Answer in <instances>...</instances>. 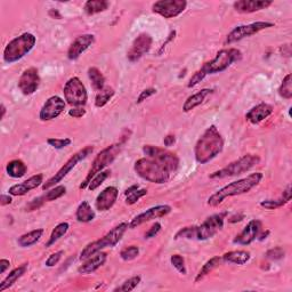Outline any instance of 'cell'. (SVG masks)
Segmentation results:
<instances>
[{
  "instance_id": "5",
  "label": "cell",
  "mask_w": 292,
  "mask_h": 292,
  "mask_svg": "<svg viewBox=\"0 0 292 292\" xmlns=\"http://www.w3.org/2000/svg\"><path fill=\"white\" fill-rule=\"evenodd\" d=\"M134 170L141 178L154 184H164L170 178V172L167 169L148 157L137 160Z\"/></svg>"
},
{
  "instance_id": "10",
  "label": "cell",
  "mask_w": 292,
  "mask_h": 292,
  "mask_svg": "<svg viewBox=\"0 0 292 292\" xmlns=\"http://www.w3.org/2000/svg\"><path fill=\"white\" fill-rule=\"evenodd\" d=\"M143 153L156 163L162 165L163 168L167 169L169 172L176 171L179 167V159L175 153H171L167 149L157 147L153 145H145L143 146Z\"/></svg>"
},
{
  "instance_id": "31",
  "label": "cell",
  "mask_w": 292,
  "mask_h": 292,
  "mask_svg": "<svg viewBox=\"0 0 292 292\" xmlns=\"http://www.w3.org/2000/svg\"><path fill=\"white\" fill-rule=\"evenodd\" d=\"M6 170L11 178H22L27 171V167L21 160H13L7 164Z\"/></svg>"
},
{
  "instance_id": "45",
  "label": "cell",
  "mask_w": 292,
  "mask_h": 292,
  "mask_svg": "<svg viewBox=\"0 0 292 292\" xmlns=\"http://www.w3.org/2000/svg\"><path fill=\"white\" fill-rule=\"evenodd\" d=\"M47 143H48L50 146H53L54 148L56 149H62L69 146L72 141L70 138H48L47 140Z\"/></svg>"
},
{
  "instance_id": "43",
  "label": "cell",
  "mask_w": 292,
  "mask_h": 292,
  "mask_svg": "<svg viewBox=\"0 0 292 292\" xmlns=\"http://www.w3.org/2000/svg\"><path fill=\"white\" fill-rule=\"evenodd\" d=\"M138 255H140V249H138V247L136 246L126 247L120 251V257L126 260V262L135 259Z\"/></svg>"
},
{
  "instance_id": "49",
  "label": "cell",
  "mask_w": 292,
  "mask_h": 292,
  "mask_svg": "<svg viewBox=\"0 0 292 292\" xmlns=\"http://www.w3.org/2000/svg\"><path fill=\"white\" fill-rule=\"evenodd\" d=\"M63 255H64V251H63V250H60V251L55 252V254L50 255L49 257L47 258V260H46V266L53 267L55 265H57L58 262H60V260H61Z\"/></svg>"
},
{
  "instance_id": "14",
  "label": "cell",
  "mask_w": 292,
  "mask_h": 292,
  "mask_svg": "<svg viewBox=\"0 0 292 292\" xmlns=\"http://www.w3.org/2000/svg\"><path fill=\"white\" fill-rule=\"evenodd\" d=\"M226 214L212 215L198 226V240H208L214 236L224 227V219Z\"/></svg>"
},
{
  "instance_id": "40",
  "label": "cell",
  "mask_w": 292,
  "mask_h": 292,
  "mask_svg": "<svg viewBox=\"0 0 292 292\" xmlns=\"http://www.w3.org/2000/svg\"><path fill=\"white\" fill-rule=\"evenodd\" d=\"M110 175H111V171L110 170H105V171H101L98 172L96 176L94 177L90 181V184L88 185V189L89 191H95V189L98 188L101 186L102 184L104 183V181L109 178Z\"/></svg>"
},
{
  "instance_id": "47",
  "label": "cell",
  "mask_w": 292,
  "mask_h": 292,
  "mask_svg": "<svg viewBox=\"0 0 292 292\" xmlns=\"http://www.w3.org/2000/svg\"><path fill=\"white\" fill-rule=\"evenodd\" d=\"M207 77V74L203 72V70L202 69H200V70H198L196 71V72L193 74L192 76V78L189 79V81H188V88H192V87H194V86H196V85H199L201 81L203 80L204 78Z\"/></svg>"
},
{
  "instance_id": "52",
  "label": "cell",
  "mask_w": 292,
  "mask_h": 292,
  "mask_svg": "<svg viewBox=\"0 0 292 292\" xmlns=\"http://www.w3.org/2000/svg\"><path fill=\"white\" fill-rule=\"evenodd\" d=\"M161 231V224L160 223H155L153 226L149 228V230L145 233V239H152L155 238V235H157V233Z\"/></svg>"
},
{
  "instance_id": "54",
  "label": "cell",
  "mask_w": 292,
  "mask_h": 292,
  "mask_svg": "<svg viewBox=\"0 0 292 292\" xmlns=\"http://www.w3.org/2000/svg\"><path fill=\"white\" fill-rule=\"evenodd\" d=\"M163 143H164L165 146H167V147H170V146H172L173 144L176 143L175 135H167V136H165L164 140H163Z\"/></svg>"
},
{
  "instance_id": "29",
  "label": "cell",
  "mask_w": 292,
  "mask_h": 292,
  "mask_svg": "<svg viewBox=\"0 0 292 292\" xmlns=\"http://www.w3.org/2000/svg\"><path fill=\"white\" fill-rule=\"evenodd\" d=\"M95 211L90 204L87 202V201H82V202L79 204L77 209L76 217L77 220L80 223H89L95 219Z\"/></svg>"
},
{
  "instance_id": "18",
  "label": "cell",
  "mask_w": 292,
  "mask_h": 292,
  "mask_svg": "<svg viewBox=\"0 0 292 292\" xmlns=\"http://www.w3.org/2000/svg\"><path fill=\"white\" fill-rule=\"evenodd\" d=\"M40 86V77L35 68H30L22 73L18 80V88L24 95H32Z\"/></svg>"
},
{
  "instance_id": "12",
  "label": "cell",
  "mask_w": 292,
  "mask_h": 292,
  "mask_svg": "<svg viewBox=\"0 0 292 292\" xmlns=\"http://www.w3.org/2000/svg\"><path fill=\"white\" fill-rule=\"evenodd\" d=\"M273 26H274L273 23H270V22H255L248 25L236 26L235 29H233L231 32L228 33L225 43H226V45H231V43L242 40V39L244 38L251 37V35L258 33L260 32V31L268 29V27H273Z\"/></svg>"
},
{
  "instance_id": "39",
  "label": "cell",
  "mask_w": 292,
  "mask_h": 292,
  "mask_svg": "<svg viewBox=\"0 0 292 292\" xmlns=\"http://www.w3.org/2000/svg\"><path fill=\"white\" fill-rule=\"evenodd\" d=\"M65 192H66V187L63 186V185H58V186H55L48 189L46 194L42 196L46 202H50V201H55L62 198V196L65 194Z\"/></svg>"
},
{
  "instance_id": "32",
  "label": "cell",
  "mask_w": 292,
  "mask_h": 292,
  "mask_svg": "<svg viewBox=\"0 0 292 292\" xmlns=\"http://www.w3.org/2000/svg\"><path fill=\"white\" fill-rule=\"evenodd\" d=\"M109 8V2L105 1V0H88L85 3L84 10L87 15L92 16L95 14L103 13L106 9Z\"/></svg>"
},
{
  "instance_id": "36",
  "label": "cell",
  "mask_w": 292,
  "mask_h": 292,
  "mask_svg": "<svg viewBox=\"0 0 292 292\" xmlns=\"http://www.w3.org/2000/svg\"><path fill=\"white\" fill-rule=\"evenodd\" d=\"M69 228H70V225L68 223L58 224L57 226L53 230L52 234H50V238L48 240V242L46 243V248L52 247L53 244H55L58 240H60L61 238H63V236L66 234V232L69 231Z\"/></svg>"
},
{
  "instance_id": "2",
  "label": "cell",
  "mask_w": 292,
  "mask_h": 292,
  "mask_svg": "<svg viewBox=\"0 0 292 292\" xmlns=\"http://www.w3.org/2000/svg\"><path fill=\"white\" fill-rule=\"evenodd\" d=\"M263 178L264 175L262 172H255L246 177V178L233 181V183L228 184L223 188H220L219 191H217L215 194H212L210 198L208 199V204L210 207H217L219 206L225 199L241 194H246V193L250 192L252 188L259 185Z\"/></svg>"
},
{
  "instance_id": "50",
  "label": "cell",
  "mask_w": 292,
  "mask_h": 292,
  "mask_svg": "<svg viewBox=\"0 0 292 292\" xmlns=\"http://www.w3.org/2000/svg\"><path fill=\"white\" fill-rule=\"evenodd\" d=\"M156 94V89L155 88H147V89H144L143 92H141L140 96H138L136 103L137 104H141L142 102H144L147 100V98H149L151 96H153V95Z\"/></svg>"
},
{
  "instance_id": "56",
  "label": "cell",
  "mask_w": 292,
  "mask_h": 292,
  "mask_svg": "<svg viewBox=\"0 0 292 292\" xmlns=\"http://www.w3.org/2000/svg\"><path fill=\"white\" fill-rule=\"evenodd\" d=\"M11 202H13L11 196L5 195V194H2L1 196H0V204H1V206H7V204H10Z\"/></svg>"
},
{
  "instance_id": "11",
  "label": "cell",
  "mask_w": 292,
  "mask_h": 292,
  "mask_svg": "<svg viewBox=\"0 0 292 292\" xmlns=\"http://www.w3.org/2000/svg\"><path fill=\"white\" fill-rule=\"evenodd\" d=\"M63 93H64L65 101L70 105H72L73 108L85 106L87 100H88V94H87L86 87L78 77L69 79L64 86Z\"/></svg>"
},
{
  "instance_id": "34",
  "label": "cell",
  "mask_w": 292,
  "mask_h": 292,
  "mask_svg": "<svg viewBox=\"0 0 292 292\" xmlns=\"http://www.w3.org/2000/svg\"><path fill=\"white\" fill-rule=\"evenodd\" d=\"M147 194V189H138V185H134V186L127 188L125 191L126 195V204L132 206V204L136 203L141 198H143L144 195Z\"/></svg>"
},
{
  "instance_id": "13",
  "label": "cell",
  "mask_w": 292,
  "mask_h": 292,
  "mask_svg": "<svg viewBox=\"0 0 292 292\" xmlns=\"http://www.w3.org/2000/svg\"><path fill=\"white\" fill-rule=\"evenodd\" d=\"M187 7V1L185 0H160L153 3L152 9L164 18H175L183 13Z\"/></svg>"
},
{
  "instance_id": "59",
  "label": "cell",
  "mask_w": 292,
  "mask_h": 292,
  "mask_svg": "<svg viewBox=\"0 0 292 292\" xmlns=\"http://www.w3.org/2000/svg\"><path fill=\"white\" fill-rule=\"evenodd\" d=\"M5 114H6V108H5V105L3 104H1V119H3V118H5Z\"/></svg>"
},
{
  "instance_id": "48",
  "label": "cell",
  "mask_w": 292,
  "mask_h": 292,
  "mask_svg": "<svg viewBox=\"0 0 292 292\" xmlns=\"http://www.w3.org/2000/svg\"><path fill=\"white\" fill-rule=\"evenodd\" d=\"M266 257L272 260H279L284 257V250L282 248L276 247L274 249H271L266 252Z\"/></svg>"
},
{
  "instance_id": "42",
  "label": "cell",
  "mask_w": 292,
  "mask_h": 292,
  "mask_svg": "<svg viewBox=\"0 0 292 292\" xmlns=\"http://www.w3.org/2000/svg\"><path fill=\"white\" fill-rule=\"evenodd\" d=\"M198 236V226H192V227H184L177 233L175 239H196Z\"/></svg>"
},
{
  "instance_id": "44",
  "label": "cell",
  "mask_w": 292,
  "mask_h": 292,
  "mask_svg": "<svg viewBox=\"0 0 292 292\" xmlns=\"http://www.w3.org/2000/svg\"><path fill=\"white\" fill-rule=\"evenodd\" d=\"M170 262L172 264V266L175 267L176 270L178 271L180 274H183V275H186L187 274L186 266H185V259H184L183 256H180V255H172L171 258H170Z\"/></svg>"
},
{
  "instance_id": "57",
  "label": "cell",
  "mask_w": 292,
  "mask_h": 292,
  "mask_svg": "<svg viewBox=\"0 0 292 292\" xmlns=\"http://www.w3.org/2000/svg\"><path fill=\"white\" fill-rule=\"evenodd\" d=\"M282 199L286 201V202L288 203L289 201L291 200V186L289 185L286 189L283 191V194H282Z\"/></svg>"
},
{
  "instance_id": "41",
  "label": "cell",
  "mask_w": 292,
  "mask_h": 292,
  "mask_svg": "<svg viewBox=\"0 0 292 292\" xmlns=\"http://www.w3.org/2000/svg\"><path fill=\"white\" fill-rule=\"evenodd\" d=\"M141 282V276H133L121 284L120 287H118L114 289V291H122V292H129L135 289V288Z\"/></svg>"
},
{
  "instance_id": "38",
  "label": "cell",
  "mask_w": 292,
  "mask_h": 292,
  "mask_svg": "<svg viewBox=\"0 0 292 292\" xmlns=\"http://www.w3.org/2000/svg\"><path fill=\"white\" fill-rule=\"evenodd\" d=\"M279 94H280V96L286 98V100H290V98L292 97V76H291V73L287 74V76L283 78L282 84L279 88Z\"/></svg>"
},
{
  "instance_id": "30",
  "label": "cell",
  "mask_w": 292,
  "mask_h": 292,
  "mask_svg": "<svg viewBox=\"0 0 292 292\" xmlns=\"http://www.w3.org/2000/svg\"><path fill=\"white\" fill-rule=\"evenodd\" d=\"M42 235H43V230L42 228H38V230H33L29 233H26V234H23L22 236H19L17 242L22 248H27L37 243L38 241L41 239Z\"/></svg>"
},
{
  "instance_id": "4",
  "label": "cell",
  "mask_w": 292,
  "mask_h": 292,
  "mask_svg": "<svg viewBox=\"0 0 292 292\" xmlns=\"http://www.w3.org/2000/svg\"><path fill=\"white\" fill-rule=\"evenodd\" d=\"M122 145H124L122 143H114L112 145L108 146L106 148H104L103 151L98 153L93 161L92 167H90L88 173H87L85 180L80 184L79 188L80 189L88 188V185L90 184V181H92L94 177L96 176L98 172L103 171L109 164H111L113 161L117 159V156L120 154L122 149Z\"/></svg>"
},
{
  "instance_id": "1",
  "label": "cell",
  "mask_w": 292,
  "mask_h": 292,
  "mask_svg": "<svg viewBox=\"0 0 292 292\" xmlns=\"http://www.w3.org/2000/svg\"><path fill=\"white\" fill-rule=\"evenodd\" d=\"M224 148V138L215 125L206 129L202 136L196 142L194 155L196 162L207 164L222 153Z\"/></svg>"
},
{
  "instance_id": "22",
  "label": "cell",
  "mask_w": 292,
  "mask_h": 292,
  "mask_svg": "<svg viewBox=\"0 0 292 292\" xmlns=\"http://www.w3.org/2000/svg\"><path fill=\"white\" fill-rule=\"evenodd\" d=\"M118 195H119V191H118L117 187L114 186H109L105 189H103L100 194H98L96 202H95V206L98 211H108L111 209L116 201L118 199Z\"/></svg>"
},
{
  "instance_id": "37",
  "label": "cell",
  "mask_w": 292,
  "mask_h": 292,
  "mask_svg": "<svg viewBox=\"0 0 292 292\" xmlns=\"http://www.w3.org/2000/svg\"><path fill=\"white\" fill-rule=\"evenodd\" d=\"M114 96V89L110 88V87H104L103 89L97 93L96 97H95V106L96 108H103L109 103L110 100Z\"/></svg>"
},
{
  "instance_id": "28",
  "label": "cell",
  "mask_w": 292,
  "mask_h": 292,
  "mask_svg": "<svg viewBox=\"0 0 292 292\" xmlns=\"http://www.w3.org/2000/svg\"><path fill=\"white\" fill-rule=\"evenodd\" d=\"M26 270H27V264H23L22 266H19L11 271L9 275L7 276L1 283H0V292L5 291L6 289H8V288L13 286L14 283H16L17 280L25 274Z\"/></svg>"
},
{
  "instance_id": "21",
  "label": "cell",
  "mask_w": 292,
  "mask_h": 292,
  "mask_svg": "<svg viewBox=\"0 0 292 292\" xmlns=\"http://www.w3.org/2000/svg\"><path fill=\"white\" fill-rule=\"evenodd\" d=\"M272 3V0H239L233 3V7L238 13L251 14L268 8Z\"/></svg>"
},
{
  "instance_id": "53",
  "label": "cell",
  "mask_w": 292,
  "mask_h": 292,
  "mask_svg": "<svg viewBox=\"0 0 292 292\" xmlns=\"http://www.w3.org/2000/svg\"><path fill=\"white\" fill-rule=\"evenodd\" d=\"M86 114V110L84 106H80V108H73L69 111V116L73 118H82Z\"/></svg>"
},
{
  "instance_id": "24",
  "label": "cell",
  "mask_w": 292,
  "mask_h": 292,
  "mask_svg": "<svg viewBox=\"0 0 292 292\" xmlns=\"http://www.w3.org/2000/svg\"><path fill=\"white\" fill-rule=\"evenodd\" d=\"M272 113H273L272 105L267 103H260L249 110V112L246 114V119L252 125H257L270 117Z\"/></svg>"
},
{
  "instance_id": "58",
  "label": "cell",
  "mask_w": 292,
  "mask_h": 292,
  "mask_svg": "<svg viewBox=\"0 0 292 292\" xmlns=\"http://www.w3.org/2000/svg\"><path fill=\"white\" fill-rule=\"evenodd\" d=\"M49 15H50V16H53V17L56 16L57 19H60V18L62 17L61 15L58 14V11H57V10H55V9H52V10H50V11H49Z\"/></svg>"
},
{
  "instance_id": "55",
  "label": "cell",
  "mask_w": 292,
  "mask_h": 292,
  "mask_svg": "<svg viewBox=\"0 0 292 292\" xmlns=\"http://www.w3.org/2000/svg\"><path fill=\"white\" fill-rule=\"evenodd\" d=\"M9 266H10L9 260H7V259L0 260V273L1 274L5 273V272L7 271V268H9Z\"/></svg>"
},
{
  "instance_id": "25",
  "label": "cell",
  "mask_w": 292,
  "mask_h": 292,
  "mask_svg": "<svg viewBox=\"0 0 292 292\" xmlns=\"http://www.w3.org/2000/svg\"><path fill=\"white\" fill-rule=\"evenodd\" d=\"M106 258H108V254L106 252H97V254L93 255V257H89L86 259V262L78 268V272L80 274H89L93 273L96 270H98L101 266H103Z\"/></svg>"
},
{
  "instance_id": "33",
  "label": "cell",
  "mask_w": 292,
  "mask_h": 292,
  "mask_svg": "<svg viewBox=\"0 0 292 292\" xmlns=\"http://www.w3.org/2000/svg\"><path fill=\"white\" fill-rule=\"evenodd\" d=\"M222 262H223V258L219 257V256H216V257H212L211 259H209L208 262L202 266V268H201L199 274L196 275L195 282H199L202 279L206 278L208 274H210V272L214 271L216 267H218L219 264Z\"/></svg>"
},
{
  "instance_id": "23",
  "label": "cell",
  "mask_w": 292,
  "mask_h": 292,
  "mask_svg": "<svg viewBox=\"0 0 292 292\" xmlns=\"http://www.w3.org/2000/svg\"><path fill=\"white\" fill-rule=\"evenodd\" d=\"M43 183V175L39 173V175L32 176L31 178L25 180L24 183L22 184H17L14 185L9 188V194L14 195V196H22L25 195L32 189H35L37 187L40 186V185Z\"/></svg>"
},
{
  "instance_id": "3",
  "label": "cell",
  "mask_w": 292,
  "mask_h": 292,
  "mask_svg": "<svg viewBox=\"0 0 292 292\" xmlns=\"http://www.w3.org/2000/svg\"><path fill=\"white\" fill-rule=\"evenodd\" d=\"M129 225L127 223H121L117 225L116 227H113L111 231L106 233V234L101 238L100 240L94 241V242L87 244V246L82 249L80 254V260H86L89 257H92L93 255L97 254L101 250H103L104 248H113L116 247L119 241L121 240L122 236L128 230Z\"/></svg>"
},
{
  "instance_id": "16",
  "label": "cell",
  "mask_w": 292,
  "mask_h": 292,
  "mask_svg": "<svg viewBox=\"0 0 292 292\" xmlns=\"http://www.w3.org/2000/svg\"><path fill=\"white\" fill-rule=\"evenodd\" d=\"M171 210H172L171 207L167 206V204H161V206L149 208L148 210H146L144 212H142V214L137 215L136 217H134V219H132V222H130L129 224V227L135 228L142 224L149 222V220L162 218V217L170 214Z\"/></svg>"
},
{
  "instance_id": "26",
  "label": "cell",
  "mask_w": 292,
  "mask_h": 292,
  "mask_svg": "<svg viewBox=\"0 0 292 292\" xmlns=\"http://www.w3.org/2000/svg\"><path fill=\"white\" fill-rule=\"evenodd\" d=\"M214 90L212 89H209V88H204V89H201L200 92H198L196 94H193L192 96H189L186 101H185V103L183 105V111L184 112H189L192 111V110H194L196 106L201 105L206 100L208 95H210Z\"/></svg>"
},
{
  "instance_id": "27",
  "label": "cell",
  "mask_w": 292,
  "mask_h": 292,
  "mask_svg": "<svg viewBox=\"0 0 292 292\" xmlns=\"http://www.w3.org/2000/svg\"><path fill=\"white\" fill-rule=\"evenodd\" d=\"M250 252L246 250H235V251H230L226 252V254L223 255V260L227 263L236 264V265H244V264L248 263L250 260Z\"/></svg>"
},
{
  "instance_id": "51",
  "label": "cell",
  "mask_w": 292,
  "mask_h": 292,
  "mask_svg": "<svg viewBox=\"0 0 292 292\" xmlns=\"http://www.w3.org/2000/svg\"><path fill=\"white\" fill-rule=\"evenodd\" d=\"M46 201L43 199V196H40V198H37L31 201V202L26 206V211H33V210H37V209L40 208L43 203H45Z\"/></svg>"
},
{
  "instance_id": "20",
  "label": "cell",
  "mask_w": 292,
  "mask_h": 292,
  "mask_svg": "<svg viewBox=\"0 0 292 292\" xmlns=\"http://www.w3.org/2000/svg\"><path fill=\"white\" fill-rule=\"evenodd\" d=\"M260 231H262V223L257 219L251 220L234 239V243L241 244V246H248L258 238Z\"/></svg>"
},
{
  "instance_id": "9",
  "label": "cell",
  "mask_w": 292,
  "mask_h": 292,
  "mask_svg": "<svg viewBox=\"0 0 292 292\" xmlns=\"http://www.w3.org/2000/svg\"><path fill=\"white\" fill-rule=\"evenodd\" d=\"M94 151V147L93 146H86L85 148L80 149V151L77 152L76 154L72 155L68 160V162H66L63 167L58 170L56 173H55V176H53L52 178L48 179L46 181V183H43L42 185V189L43 191H48L52 187H55L58 183H61V181L65 178L66 176H68V173L72 170V169L76 167V165L80 162V161L85 160L87 156L90 155Z\"/></svg>"
},
{
  "instance_id": "15",
  "label": "cell",
  "mask_w": 292,
  "mask_h": 292,
  "mask_svg": "<svg viewBox=\"0 0 292 292\" xmlns=\"http://www.w3.org/2000/svg\"><path fill=\"white\" fill-rule=\"evenodd\" d=\"M153 39L147 33H141L138 37L133 41L132 47L127 53V58L129 62H137L140 58L144 56L145 54L149 52L152 47Z\"/></svg>"
},
{
  "instance_id": "19",
  "label": "cell",
  "mask_w": 292,
  "mask_h": 292,
  "mask_svg": "<svg viewBox=\"0 0 292 292\" xmlns=\"http://www.w3.org/2000/svg\"><path fill=\"white\" fill-rule=\"evenodd\" d=\"M94 42H95V37L93 34L79 35V37L74 39V41L71 43L70 48L68 50L69 60L71 61L78 60V58L82 55V53H85Z\"/></svg>"
},
{
  "instance_id": "35",
  "label": "cell",
  "mask_w": 292,
  "mask_h": 292,
  "mask_svg": "<svg viewBox=\"0 0 292 292\" xmlns=\"http://www.w3.org/2000/svg\"><path fill=\"white\" fill-rule=\"evenodd\" d=\"M88 77H89V80L92 81V85L94 87L95 90H102L104 88V85H105V78L100 70L97 68H89L88 69Z\"/></svg>"
},
{
  "instance_id": "6",
  "label": "cell",
  "mask_w": 292,
  "mask_h": 292,
  "mask_svg": "<svg viewBox=\"0 0 292 292\" xmlns=\"http://www.w3.org/2000/svg\"><path fill=\"white\" fill-rule=\"evenodd\" d=\"M37 38L32 33H23L11 40L3 52V61L8 64L22 60L33 49Z\"/></svg>"
},
{
  "instance_id": "8",
  "label": "cell",
  "mask_w": 292,
  "mask_h": 292,
  "mask_svg": "<svg viewBox=\"0 0 292 292\" xmlns=\"http://www.w3.org/2000/svg\"><path fill=\"white\" fill-rule=\"evenodd\" d=\"M260 162V157L258 155L255 154H247L243 155L242 157H240L234 162H231L226 167L220 169V170L216 171L214 173H211L210 178L211 179H223L226 178V177H233V176H238L241 175V173H244L247 171H249L250 169H252L255 165H257Z\"/></svg>"
},
{
  "instance_id": "46",
  "label": "cell",
  "mask_w": 292,
  "mask_h": 292,
  "mask_svg": "<svg viewBox=\"0 0 292 292\" xmlns=\"http://www.w3.org/2000/svg\"><path fill=\"white\" fill-rule=\"evenodd\" d=\"M284 204H287V202L282 198L279 200H265L260 202V206L265 209H268V210H274V209L281 208Z\"/></svg>"
},
{
  "instance_id": "7",
  "label": "cell",
  "mask_w": 292,
  "mask_h": 292,
  "mask_svg": "<svg viewBox=\"0 0 292 292\" xmlns=\"http://www.w3.org/2000/svg\"><path fill=\"white\" fill-rule=\"evenodd\" d=\"M242 58V53L236 48H228L222 49L217 53L216 57L210 62H207L206 64L202 65L203 72L209 76V74L220 73L223 71L227 70L234 62L240 61Z\"/></svg>"
},
{
  "instance_id": "17",
  "label": "cell",
  "mask_w": 292,
  "mask_h": 292,
  "mask_svg": "<svg viewBox=\"0 0 292 292\" xmlns=\"http://www.w3.org/2000/svg\"><path fill=\"white\" fill-rule=\"evenodd\" d=\"M65 110V102L60 96H52L42 105L39 113L41 121H49L57 118Z\"/></svg>"
}]
</instances>
